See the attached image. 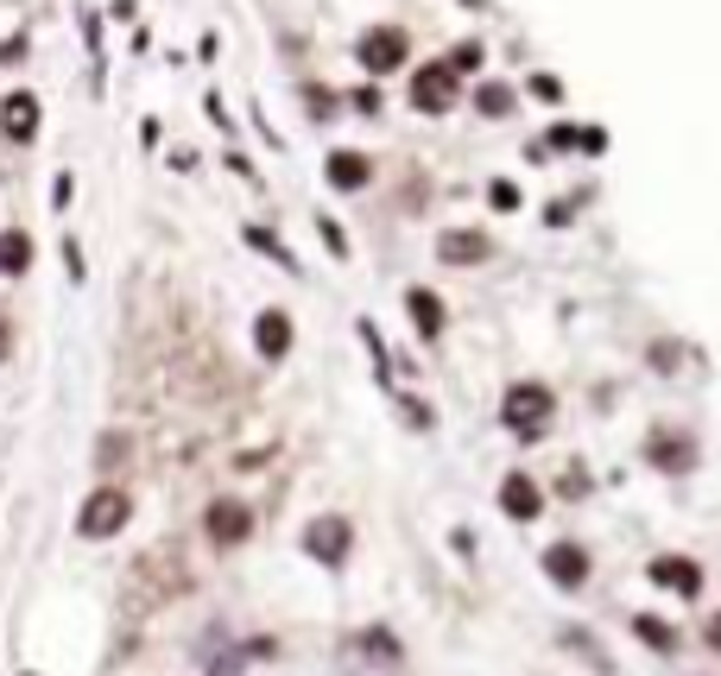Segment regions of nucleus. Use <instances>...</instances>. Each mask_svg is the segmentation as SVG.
Masks as SVG:
<instances>
[{"label":"nucleus","instance_id":"nucleus-13","mask_svg":"<svg viewBox=\"0 0 721 676\" xmlns=\"http://www.w3.org/2000/svg\"><path fill=\"white\" fill-rule=\"evenodd\" d=\"M406 310H412V323H418L424 342H437V335H443V298H437V291H412Z\"/></svg>","mask_w":721,"mask_h":676},{"label":"nucleus","instance_id":"nucleus-22","mask_svg":"<svg viewBox=\"0 0 721 676\" xmlns=\"http://www.w3.org/2000/svg\"><path fill=\"white\" fill-rule=\"evenodd\" d=\"M709 645H716V652H721V613H716V627H709Z\"/></svg>","mask_w":721,"mask_h":676},{"label":"nucleus","instance_id":"nucleus-12","mask_svg":"<svg viewBox=\"0 0 721 676\" xmlns=\"http://www.w3.org/2000/svg\"><path fill=\"white\" fill-rule=\"evenodd\" d=\"M500 506H507V519H539V487H532V475L500 480Z\"/></svg>","mask_w":721,"mask_h":676},{"label":"nucleus","instance_id":"nucleus-1","mask_svg":"<svg viewBox=\"0 0 721 676\" xmlns=\"http://www.w3.org/2000/svg\"><path fill=\"white\" fill-rule=\"evenodd\" d=\"M551 411H557V399H551L544 386H513L507 405H500V418H507L513 436H544V430H551Z\"/></svg>","mask_w":721,"mask_h":676},{"label":"nucleus","instance_id":"nucleus-2","mask_svg":"<svg viewBox=\"0 0 721 676\" xmlns=\"http://www.w3.org/2000/svg\"><path fill=\"white\" fill-rule=\"evenodd\" d=\"M406 32L399 25H374V32H360V45H355V64L367 76H392L399 64H406Z\"/></svg>","mask_w":721,"mask_h":676},{"label":"nucleus","instance_id":"nucleus-3","mask_svg":"<svg viewBox=\"0 0 721 676\" xmlns=\"http://www.w3.org/2000/svg\"><path fill=\"white\" fill-rule=\"evenodd\" d=\"M127 519H133V500L121 494V487H102V494H89V500H82L77 531H82V538H114Z\"/></svg>","mask_w":721,"mask_h":676},{"label":"nucleus","instance_id":"nucleus-18","mask_svg":"<svg viewBox=\"0 0 721 676\" xmlns=\"http://www.w3.org/2000/svg\"><path fill=\"white\" fill-rule=\"evenodd\" d=\"M450 70H456V76L481 70V45H456V51H450Z\"/></svg>","mask_w":721,"mask_h":676},{"label":"nucleus","instance_id":"nucleus-20","mask_svg":"<svg viewBox=\"0 0 721 676\" xmlns=\"http://www.w3.org/2000/svg\"><path fill=\"white\" fill-rule=\"evenodd\" d=\"M488 197H493V209H513V202H519V190H513V184H493Z\"/></svg>","mask_w":721,"mask_h":676},{"label":"nucleus","instance_id":"nucleus-21","mask_svg":"<svg viewBox=\"0 0 721 676\" xmlns=\"http://www.w3.org/2000/svg\"><path fill=\"white\" fill-rule=\"evenodd\" d=\"M13 348V329H7V317H0V354Z\"/></svg>","mask_w":721,"mask_h":676},{"label":"nucleus","instance_id":"nucleus-15","mask_svg":"<svg viewBox=\"0 0 721 676\" xmlns=\"http://www.w3.org/2000/svg\"><path fill=\"white\" fill-rule=\"evenodd\" d=\"M26 266H32V234L7 228V234H0V273H7V278H20Z\"/></svg>","mask_w":721,"mask_h":676},{"label":"nucleus","instance_id":"nucleus-4","mask_svg":"<svg viewBox=\"0 0 721 676\" xmlns=\"http://www.w3.org/2000/svg\"><path fill=\"white\" fill-rule=\"evenodd\" d=\"M456 82H463V76L450 70V57H443V64H424V70L412 76V108L418 114H450V108H456Z\"/></svg>","mask_w":721,"mask_h":676},{"label":"nucleus","instance_id":"nucleus-17","mask_svg":"<svg viewBox=\"0 0 721 676\" xmlns=\"http://www.w3.org/2000/svg\"><path fill=\"white\" fill-rule=\"evenodd\" d=\"M652 455H658V462H665V468H690V443H670V436H658V443H652Z\"/></svg>","mask_w":721,"mask_h":676},{"label":"nucleus","instance_id":"nucleus-6","mask_svg":"<svg viewBox=\"0 0 721 676\" xmlns=\"http://www.w3.org/2000/svg\"><path fill=\"white\" fill-rule=\"evenodd\" d=\"M488 253H493L488 234H475V228H450V234L437 241V259H443V266H481Z\"/></svg>","mask_w":721,"mask_h":676},{"label":"nucleus","instance_id":"nucleus-16","mask_svg":"<svg viewBox=\"0 0 721 676\" xmlns=\"http://www.w3.org/2000/svg\"><path fill=\"white\" fill-rule=\"evenodd\" d=\"M475 108H481V114H493V121H500V114L513 108V89H507V82H488V89L475 96Z\"/></svg>","mask_w":721,"mask_h":676},{"label":"nucleus","instance_id":"nucleus-19","mask_svg":"<svg viewBox=\"0 0 721 676\" xmlns=\"http://www.w3.org/2000/svg\"><path fill=\"white\" fill-rule=\"evenodd\" d=\"M640 639L645 645H658V652H670V627H658L652 613H640Z\"/></svg>","mask_w":721,"mask_h":676},{"label":"nucleus","instance_id":"nucleus-5","mask_svg":"<svg viewBox=\"0 0 721 676\" xmlns=\"http://www.w3.org/2000/svg\"><path fill=\"white\" fill-rule=\"evenodd\" d=\"M348 544H355L348 519H317V525L304 531V551L317 556V563H342V556H348Z\"/></svg>","mask_w":721,"mask_h":676},{"label":"nucleus","instance_id":"nucleus-7","mask_svg":"<svg viewBox=\"0 0 721 676\" xmlns=\"http://www.w3.org/2000/svg\"><path fill=\"white\" fill-rule=\"evenodd\" d=\"M247 531H254V512H247L241 500H215L209 506V538H215V544H241Z\"/></svg>","mask_w":721,"mask_h":676},{"label":"nucleus","instance_id":"nucleus-8","mask_svg":"<svg viewBox=\"0 0 721 676\" xmlns=\"http://www.w3.org/2000/svg\"><path fill=\"white\" fill-rule=\"evenodd\" d=\"M0 126H7V140H20V146H26L32 133H38V96H26V89H20V96H7V101H0Z\"/></svg>","mask_w":721,"mask_h":676},{"label":"nucleus","instance_id":"nucleus-9","mask_svg":"<svg viewBox=\"0 0 721 676\" xmlns=\"http://www.w3.org/2000/svg\"><path fill=\"white\" fill-rule=\"evenodd\" d=\"M254 348L266 354V361H279V354L291 348V317H285V310H259V323H254Z\"/></svg>","mask_w":721,"mask_h":676},{"label":"nucleus","instance_id":"nucleus-14","mask_svg":"<svg viewBox=\"0 0 721 676\" xmlns=\"http://www.w3.org/2000/svg\"><path fill=\"white\" fill-rule=\"evenodd\" d=\"M367 158H360V152H330V184L335 190H360V184H367Z\"/></svg>","mask_w":721,"mask_h":676},{"label":"nucleus","instance_id":"nucleus-11","mask_svg":"<svg viewBox=\"0 0 721 676\" xmlns=\"http://www.w3.org/2000/svg\"><path fill=\"white\" fill-rule=\"evenodd\" d=\"M652 581H658V588H677V595H696V588H702V569H696L690 556H658V563H652Z\"/></svg>","mask_w":721,"mask_h":676},{"label":"nucleus","instance_id":"nucleus-10","mask_svg":"<svg viewBox=\"0 0 721 676\" xmlns=\"http://www.w3.org/2000/svg\"><path fill=\"white\" fill-rule=\"evenodd\" d=\"M544 569H551L557 588H576V581L589 576V556L576 551V544H551V551H544Z\"/></svg>","mask_w":721,"mask_h":676}]
</instances>
